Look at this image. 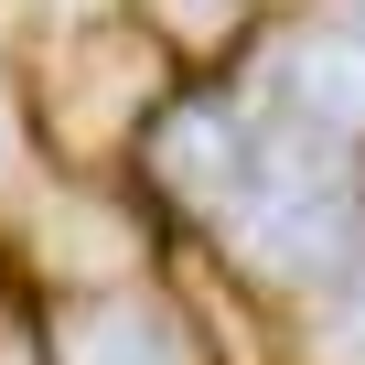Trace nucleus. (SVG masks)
Listing matches in <instances>:
<instances>
[{"instance_id": "f257e3e1", "label": "nucleus", "mask_w": 365, "mask_h": 365, "mask_svg": "<svg viewBox=\"0 0 365 365\" xmlns=\"http://www.w3.org/2000/svg\"><path fill=\"white\" fill-rule=\"evenodd\" d=\"M237 237H247L258 269H290V279L333 269L354 247V182H344V161L333 150H269L237 182Z\"/></svg>"}, {"instance_id": "f03ea898", "label": "nucleus", "mask_w": 365, "mask_h": 365, "mask_svg": "<svg viewBox=\"0 0 365 365\" xmlns=\"http://www.w3.org/2000/svg\"><path fill=\"white\" fill-rule=\"evenodd\" d=\"M65 365H194V344L161 301H97L65 322Z\"/></svg>"}, {"instance_id": "7ed1b4c3", "label": "nucleus", "mask_w": 365, "mask_h": 365, "mask_svg": "<svg viewBox=\"0 0 365 365\" xmlns=\"http://www.w3.org/2000/svg\"><path fill=\"white\" fill-rule=\"evenodd\" d=\"M279 86L322 129H365V33H301L279 54Z\"/></svg>"}, {"instance_id": "20e7f679", "label": "nucleus", "mask_w": 365, "mask_h": 365, "mask_svg": "<svg viewBox=\"0 0 365 365\" xmlns=\"http://www.w3.org/2000/svg\"><path fill=\"white\" fill-rule=\"evenodd\" d=\"M344 344H354V354H365V290H354V312H344Z\"/></svg>"}, {"instance_id": "39448f33", "label": "nucleus", "mask_w": 365, "mask_h": 365, "mask_svg": "<svg viewBox=\"0 0 365 365\" xmlns=\"http://www.w3.org/2000/svg\"><path fill=\"white\" fill-rule=\"evenodd\" d=\"M0 161H11V118H0Z\"/></svg>"}]
</instances>
